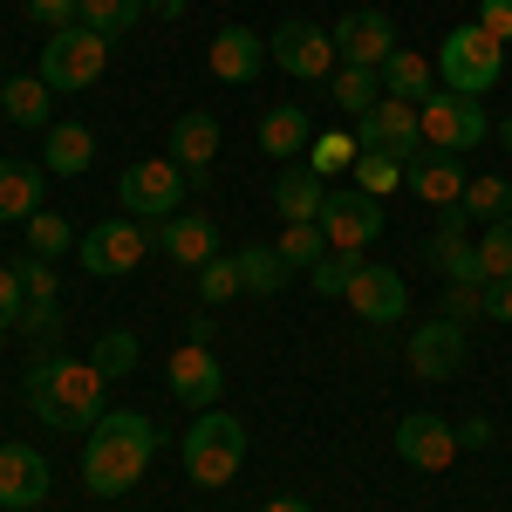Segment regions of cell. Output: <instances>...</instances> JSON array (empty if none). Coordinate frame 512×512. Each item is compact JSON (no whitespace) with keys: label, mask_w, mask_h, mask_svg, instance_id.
<instances>
[{"label":"cell","mask_w":512,"mask_h":512,"mask_svg":"<svg viewBox=\"0 0 512 512\" xmlns=\"http://www.w3.org/2000/svg\"><path fill=\"white\" fill-rule=\"evenodd\" d=\"M349 178H355V192H369V198H390L396 185H403V158H383V151H362Z\"/></svg>","instance_id":"836d02e7"},{"label":"cell","mask_w":512,"mask_h":512,"mask_svg":"<svg viewBox=\"0 0 512 512\" xmlns=\"http://www.w3.org/2000/svg\"><path fill=\"white\" fill-rule=\"evenodd\" d=\"M315 144V123H308V110L301 103H274L267 117H260V151L280 164H294V151H308Z\"/></svg>","instance_id":"603a6c76"},{"label":"cell","mask_w":512,"mask_h":512,"mask_svg":"<svg viewBox=\"0 0 512 512\" xmlns=\"http://www.w3.org/2000/svg\"><path fill=\"white\" fill-rule=\"evenodd\" d=\"M417 123H424V144H431V151H458V158L492 137L478 96H451V89H431V96L417 103Z\"/></svg>","instance_id":"8992f818"},{"label":"cell","mask_w":512,"mask_h":512,"mask_svg":"<svg viewBox=\"0 0 512 512\" xmlns=\"http://www.w3.org/2000/svg\"><path fill=\"white\" fill-rule=\"evenodd\" d=\"M260 512H315V506H308V499H267Z\"/></svg>","instance_id":"681fc988"},{"label":"cell","mask_w":512,"mask_h":512,"mask_svg":"<svg viewBox=\"0 0 512 512\" xmlns=\"http://www.w3.org/2000/svg\"><path fill=\"white\" fill-rule=\"evenodd\" d=\"M144 253H151V233H144L137 219H103V226H89V233L76 239V260H82V267H89L96 280L130 274Z\"/></svg>","instance_id":"ba28073f"},{"label":"cell","mask_w":512,"mask_h":512,"mask_svg":"<svg viewBox=\"0 0 512 512\" xmlns=\"http://www.w3.org/2000/svg\"><path fill=\"white\" fill-rule=\"evenodd\" d=\"M274 246H280V260H287V267H321V260H328V233H321L315 219L287 226V233H280Z\"/></svg>","instance_id":"d6a6232c"},{"label":"cell","mask_w":512,"mask_h":512,"mask_svg":"<svg viewBox=\"0 0 512 512\" xmlns=\"http://www.w3.org/2000/svg\"><path fill=\"white\" fill-rule=\"evenodd\" d=\"M287 260H280V246H239V287L246 294H280L287 287Z\"/></svg>","instance_id":"f1b7e54d"},{"label":"cell","mask_w":512,"mask_h":512,"mask_svg":"<svg viewBox=\"0 0 512 512\" xmlns=\"http://www.w3.org/2000/svg\"><path fill=\"white\" fill-rule=\"evenodd\" d=\"M355 158H362V144H355L349 130H335V137H315V144H308V171H321V178L355 171Z\"/></svg>","instance_id":"e575fe53"},{"label":"cell","mask_w":512,"mask_h":512,"mask_svg":"<svg viewBox=\"0 0 512 512\" xmlns=\"http://www.w3.org/2000/svg\"><path fill=\"white\" fill-rule=\"evenodd\" d=\"M355 267H362V260H355V253H328V260H321V267H308V274H315V294H349Z\"/></svg>","instance_id":"f35d334b"},{"label":"cell","mask_w":512,"mask_h":512,"mask_svg":"<svg viewBox=\"0 0 512 512\" xmlns=\"http://www.w3.org/2000/svg\"><path fill=\"white\" fill-rule=\"evenodd\" d=\"M69 246H76V226L62 212H35L28 219V260H62Z\"/></svg>","instance_id":"1f68e13d"},{"label":"cell","mask_w":512,"mask_h":512,"mask_svg":"<svg viewBox=\"0 0 512 512\" xmlns=\"http://www.w3.org/2000/svg\"><path fill=\"white\" fill-rule=\"evenodd\" d=\"M321 205H328V178L308 171V164H287L274 178V212L287 226H301V219H321Z\"/></svg>","instance_id":"7402d4cb"},{"label":"cell","mask_w":512,"mask_h":512,"mask_svg":"<svg viewBox=\"0 0 512 512\" xmlns=\"http://www.w3.org/2000/svg\"><path fill=\"white\" fill-rule=\"evenodd\" d=\"M478 260H485V280H512V219L485 226V239H478Z\"/></svg>","instance_id":"74e56055"},{"label":"cell","mask_w":512,"mask_h":512,"mask_svg":"<svg viewBox=\"0 0 512 512\" xmlns=\"http://www.w3.org/2000/svg\"><path fill=\"white\" fill-rule=\"evenodd\" d=\"M89 164H96V137H89L82 123H55V130H48V171L82 178Z\"/></svg>","instance_id":"4316f807"},{"label":"cell","mask_w":512,"mask_h":512,"mask_svg":"<svg viewBox=\"0 0 512 512\" xmlns=\"http://www.w3.org/2000/svg\"><path fill=\"white\" fill-rule=\"evenodd\" d=\"M458 444H492V417H465V424H458Z\"/></svg>","instance_id":"7dc6e473"},{"label":"cell","mask_w":512,"mask_h":512,"mask_svg":"<svg viewBox=\"0 0 512 512\" xmlns=\"http://www.w3.org/2000/svg\"><path fill=\"white\" fill-rule=\"evenodd\" d=\"M21 328H28L35 342H55V335H62V308H55V301H28V308H21Z\"/></svg>","instance_id":"60d3db41"},{"label":"cell","mask_w":512,"mask_h":512,"mask_svg":"<svg viewBox=\"0 0 512 512\" xmlns=\"http://www.w3.org/2000/svg\"><path fill=\"white\" fill-rule=\"evenodd\" d=\"M342 301H349V315H362L369 328L410 315V287H403V274H396V267H383V260H362Z\"/></svg>","instance_id":"4fadbf2b"},{"label":"cell","mask_w":512,"mask_h":512,"mask_svg":"<svg viewBox=\"0 0 512 512\" xmlns=\"http://www.w3.org/2000/svg\"><path fill=\"white\" fill-rule=\"evenodd\" d=\"M390 444H396V458L417 465V472H451L458 465V424H444L431 410H410L390 431Z\"/></svg>","instance_id":"7c38bea8"},{"label":"cell","mask_w":512,"mask_h":512,"mask_svg":"<svg viewBox=\"0 0 512 512\" xmlns=\"http://www.w3.org/2000/svg\"><path fill=\"white\" fill-rule=\"evenodd\" d=\"M123 205H130V219H171L178 205H185V164L171 158H144L123 171Z\"/></svg>","instance_id":"30bf717a"},{"label":"cell","mask_w":512,"mask_h":512,"mask_svg":"<svg viewBox=\"0 0 512 512\" xmlns=\"http://www.w3.org/2000/svg\"><path fill=\"white\" fill-rule=\"evenodd\" d=\"M403 185L424 198V205H437V212H444V205H458V198H465V185H472V178H465V158H458V151H431V144H424L417 158L403 164Z\"/></svg>","instance_id":"2e32d148"},{"label":"cell","mask_w":512,"mask_h":512,"mask_svg":"<svg viewBox=\"0 0 512 512\" xmlns=\"http://www.w3.org/2000/svg\"><path fill=\"white\" fill-rule=\"evenodd\" d=\"M219 390H226V369H219V355L205 349V342H185V349L171 355V396H178V403L212 410Z\"/></svg>","instance_id":"ac0fdd59"},{"label":"cell","mask_w":512,"mask_h":512,"mask_svg":"<svg viewBox=\"0 0 512 512\" xmlns=\"http://www.w3.org/2000/svg\"><path fill=\"white\" fill-rule=\"evenodd\" d=\"M478 28L492 41H512V0H478Z\"/></svg>","instance_id":"ee69618b"},{"label":"cell","mask_w":512,"mask_h":512,"mask_svg":"<svg viewBox=\"0 0 512 512\" xmlns=\"http://www.w3.org/2000/svg\"><path fill=\"white\" fill-rule=\"evenodd\" d=\"M465 355H472L465 328H458L451 315H437V321H424V328L410 335V376L444 383V376H458V369H465Z\"/></svg>","instance_id":"9a60e30c"},{"label":"cell","mask_w":512,"mask_h":512,"mask_svg":"<svg viewBox=\"0 0 512 512\" xmlns=\"http://www.w3.org/2000/svg\"><path fill=\"white\" fill-rule=\"evenodd\" d=\"M151 458H158V424L137 410H103L89 424V444H82V485L96 499H123L151 472Z\"/></svg>","instance_id":"7a4b0ae2"},{"label":"cell","mask_w":512,"mask_h":512,"mask_svg":"<svg viewBox=\"0 0 512 512\" xmlns=\"http://www.w3.org/2000/svg\"><path fill=\"white\" fill-rule=\"evenodd\" d=\"M48 499V458L35 444H0V506L28 512Z\"/></svg>","instance_id":"e0dca14e"},{"label":"cell","mask_w":512,"mask_h":512,"mask_svg":"<svg viewBox=\"0 0 512 512\" xmlns=\"http://www.w3.org/2000/svg\"><path fill=\"white\" fill-rule=\"evenodd\" d=\"M205 62H212V76H219V82H253V76H260V62H267V35H253V28H219Z\"/></svg>","instance_id":"44dd1931"},{"label":"cell","mask_w":512,"mask_h":512,"mask_svg":"<svg viewBox=\"0 0 512 512\" xmlns=\"http://www.w3.org/2000/svg\"><path fill=\"white\" fill-rule=\"evenodd\" d=\"M458 205H465V219H485V226H499V219H512V178H472Z\"/></svg>","instance_id":"4dcf8cb0"},{"label":"cell","mask_w":512,"mask_h":512,"mask_svg":"<svg viewBox=\"0 0 512 512\" xmlns=\"http://www.w3.org/2000/svg\"><path fill=\"white\" fill-rule=\"evenodd\" d=\"M0 89H7V76H0Z\"/></svg>","instance_id":"816d5d0a"},{"label":"cell","mask_w":512,"mask_h":512,"mask_svg":"<svg viewBox=\"0 0 512 512\" xmlns=\"http://www.w3.org/2000/svg\"><path fill=\"white\" fill-rule=\"evenodd\" d=\"M315 226L328 233V253H362V246L383 239V198L342 185V192H328V205H321Z\"/></svg>","instance_id":"52a82bcc"},{"label":"cell","mask_w":512,"mask_h":512,"mask_svg":"<svg viewBox=\"0 0 512 512\" xmlns=\"http://www.w3.org/2000/svg\"><path fill=\"white\" fill-rule=\"evenodd\" d=\"M76 7L82 0H28V14H35L48 35H55V28H76Z\"/></svg>","instance_id":"7bdbcfd3"},{"label":"cell","mask_w":512,"mask_h":512,"mask_svg":"<svg viewBox=\"0 0 512 512\" xmlns=\"http://www.w3.org/2000/svg\"><path fill=\"white\" fill-rule=\"evenodd\" d=\"M437 89V62L424 55H410V48H396L390 62H383V96H403V103H424Z\"/></svg>","instance_id":"d4e9b609"},{"label":"cell","mask_w":512,"mask_h":512,"mask_svg":"<svg viewBox=\"0 0 512 512\" xmlns=\"http://www.w3.org/2000/svg\"><path fill=\"white\" fill-rule=\"evenodd\" d=\"M267 55H274L294 82H328L335 76V35L315 28V21H280L274 35H267Z\"/></svg>","instance_id":"9c48e42d"},{"label":"cell","mask_w":512,"mask_h":512,"mask_svg":"<svg viewBox=\"0 0 512 512\" xmlns=\"http://www.w3.org/2000/svg\"><path fill=\"white\" fill-rule=\"evenodd\" d=\"M485 321H506L512 328V280H485Z\"/></svg>","instance_id":"bcb514c9"},{"label":"cell","mask_w":512,"mask_h":512,"mask_svg":"<svg viewBox=\"0 0 512 512\" xmlns=\"http://www.w3.org/2000/svg\"><path fill=\"white\" fill-rule=\"evenodd\" d=\"M144 7H151V14H164V21H178V14H185L192 0H144Z\"/></svg>","instance_id":"c3c4849f"},{"label":"cell","mask_w":512,"mask_h":512,"mask_svg":"<svg viewBox=\"0 0 512 512\" xmlns=\"http://www.w3.org/2000/svg\"><path fill=\"white\" fill-rule=\"evenodd\" d=\"M328 35H335V55H342L349 69H383L396 48H403V41H396V28H390V14H376V7H355V14H342Z\"/></svg>","instance_id":"5bb4252c"},{"label":"cell","mask_w":512,"mask_h":512,"mask_svg":"<svg viewBox=\"0 0 512 512\" xmlns=\"http://www.w3.org/2000/svg\"><path fill=\"white\" fill-rule=\"evenodd\" d=\"M328 103L349 110V117H369L383 103V69H335L328 76Z\"/></svg>","instance_id":"484cf974"},{"label":"cell","mask_w":512,"mask_h":512,"mask_svg":"<svg viewBox=\"0 0 512 512\" xmlns=\"http://www.w3.org/2000/svg\"><path fill=\"white\" fill-rule=\"evenodd\" d=\"M158 246L178 260V267H205V260H219L226 246H219V226L205 219V212H171V219H158Z\"/></svg>","instance_id":"d6986e66"},{"label":"cell","mask_w":512,"mask_h":512,"mask_svg":"<svg viewBox=\"0 0 512 512\" xmlns=\"http://www.w3.org/2000/svg\"><path fill=\"white\" fill-rule=\"evenodd\" d=\"M137 14H151L144 0H82L76 7V21L89 28V35H103V41H123L130 28H137Z\"/></svg>","instance_id":"83f0119b"},{"label":"cell","mask_w":512,"mask_h":512,"mask_svg":"<svg viewBox=\"0 0 512 512\" xmlns=\"http://www.w3.org/2000/svg\"><path fill=\"white\" fill-rule=\"evenodd\" d=\"M48 103H55V89H48L41 76H14L7 89H0V110H7L14 123H28V130L48 123Z\"/></svg>","instance_id":"f546056e"},{"label":"cell","mask_w":512,"mask_h":512,"mask_svg":"<svg viewBox=\"0 0 512 512\" xmlns=\"http://www.w3.org/2000/svg\"><path fill=\"white\" fill-rule=\"evenodd\" d=\"M21 287H28V301H55V267L48 260H21Z\"/></svg>","instance_id":"f6af8a7d"},{"label":"cell","mask_w":512,"mask_h":512,"mask_svg":"<svg viewBox=\"0 0 512 512\" xmlns=\"http://www.w3.org/2000/svg\"><path fill=\"white\" fill-rule=\"evenodd\" d=\"M103 390H110V376L76 355H35L21 376V396H28L35 424H48V431H89L103 417Z\"/></svg>","instance_id":"6da1fadb"},{"label":"cell","mask_w":512,"mask_h":512,"mask_svg":"<svg viewBox=\"0 0 512 512\" xmlns=\"http://www.w3.org/2000/svg\"><path fill=\"white\" fill-rule=\"evenodd\" d=\"M444 315L458 321V328L478 321V315H485V287H458V280H451V287H444Z\"/></svg>","instance_id":"ab89813d"},{"label":"cell","mask_w":512,"mask_h":512,"mask_svg":"<svg viewBox=\"0 0 512 512\" xmlns=\"http://www.w3.org/2000/svg\"><path fill=\"white\" fill-rule=\"evenodd\" d=\"M233 294H239V253H219V260L198 267V301H205V308H219V301H233Z\"/></svg>","instance_id":"d590c367"},{"label":"cell","mask_w":512,"mask_h":512,"mask_svg":"<svg viewBox=\"0 0 512 512\" xmlns=\"http://www.w3.org/2000/svg\"><path fill=\"white\" fill-rule=\"evenodd\" d=\"M355 144L362 151H383V158H417L424 151V123H417V103H403V96H383L369 117H355Z\"/></svg>","instance_id":"8fae6325"},{"label":"cell","mask_w":512,"mask_h":512,"mask_svg":"<svg viewBox=\"0 0 512 512\" xmlns=\"http://www.w3.org/2000/svg\"><path fill=\"white\" fill-rule=\"evenodd\" d=\"M506 76V41H492L485 28H451V35L437 41V89H451V96H492Z\"/></svg>","instance_id":"3957f363"},{"label":"cell","mask_w":512,"mask_h":512,"mask_svg":"<svg viewBox=\"0 0 512 512\" xmlns=\"http://www.w3.org/2000/svg\"><path fill=\"white\" fill-rule=\"evenodd\" d=\"M35 212H41V171L21 158H0V219L28 226Z\"/></svg>","instance_id":"cb8c5ba5"},{"label":"cell","mask_w":512,"mask_h":512,"mask_svg":"<svg viewBox=\"0 0 512 512\" xmlns=\"http://www.w3.org/2000/svg\"><path fill=\"white\" fill-rule=\"evenodd\" d=\"M499 144H506V151H512V110H506V123H499Z\"/></svg>","instance_id":"f907efd6"},{"label":"cell","mask_w":512,"mask_h":512,"mask_svg":"<svg viewBox=\"0 0 512 512\" xmlns=\"http://www.w3.org/2000/svg\"><path fill=\"white\" fill-rule=\"evenodd\" d=\"M21 308H28V287L14 267H0V328H21Z\"/></svg>","instance_id":"b9f144b4"},{"label":"cell","mask_w":512,"mask_h":512,"mask_svg":"<svg viewBox=\"0 0 512 512\" xmlns=\"http://www.w3.org/2000/svg\"><path fill=\"white\" fill-rule=\"evenodd\" d=\"M89 362H96L103 376H130V369H137V335H130V328H110V335L96 342Z\"/></svg>","instance_id":"8d00e7d4"},{"label":"cell","mask_w":512,"mask_h":512,"mask_svg":"<svg viewBox=\"0 0 512 512\" xmlns=\"http://www.w3.org/2000/svg\"><path fill=\"white\" fill-rule=\"evenodd\" d=\"M212 151H219V117H212V110H185V117L171 123V164H185L192 185H205Z\"/></svg>","instance_id":"ffe728a7"},{"label":"cell","mask_w":512,"mask_h":512,"mask_svg":"<svg viewBox=\"0 0 512 512\" xmlns=\"http://www.w3.org/2000/svg\"><path fill=\"white\" fill-rule=\"evenodd\" d=\"M239 465H246V424L226 417V410H205L185 431V478L205 485V492H219V485L239 478Z\"/></svg>","instance_id":"277c9868"},{"label":"cell","mask_w":512,"mask_h":512,"mask_svg":"<svg viewBox=\"0 0 512 512\" xmlns=\"http://www.w3.org/2000/svg\"><path fill=\"white\" fill-rule=\"evenodd\" d=\"M103 62H110V41L89 35V28H55V35L41 41V82L55 89V96H76L89 82L103 76Z\"/></svg>","instance_id":"5b68a950"}]
</instances>
